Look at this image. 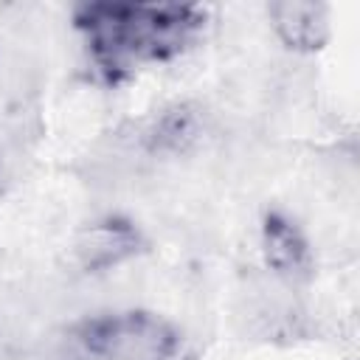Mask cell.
Segmentation results:
<instances>
[{
    "label": "cell",
    "instance_id": "obj_5",
    "mask_svg": "<svg viewBox=\"0 0 360 360\" xmlns=\"http://www.w3.org/2000/svg\"><path fill=\"white\" fill-rule=\"evenodd\" d=\"M138 250V233L121 222L90 225L76 239V259L84 270H110Z\"/></svg>",
    "mask_w": 360,
    "mask_h": 360
},
{
    "label": "cell",
    "instance_id": "obj_4",
    "mask_svg": "<svg viewBox=\"0 0 360 360\" xmlns=\"http://www.w3.org/2000/svg\"><path fill=\"white\" fill-rule=\"evenodd\" d=\"M276 34L295 51H315L329 37V11L323 3L281 0L270 6Z\"/></svg>",
    "mask_w": 360,
    "mask_h": 360
},
{
    "label": "cell",
    "instance_id": "obj_2",
    "mask_svg": "<svg viewBox=\"0 0 360 360\" xmlns=\"http://www.w3.org/2000/svg\"><path fill=\"white\" fill-rule=\"evenodd\" d=\"M82 343L107 360H169L177 352V332L158 315L127 312L90 321Z\"/></svg>",
    "mask_w": 360,
    "mask_h": 360
},
{
    "label": "cell",
    "instance_id": "obj_6",
    "mask_svg": "<svg viewBox=\"0 0 360 360\" xmlns=\"http://www.w3.org/2000/svg\"><path fill=\"white\" fill-rule=\"evenodd\" d=\"M264 256L281 281H298L309 276V248L298 228L284 217H270L264 225Z\"/></svg>",
    "mask_w": 360,
    "mask_h": 360
},
{
    "label": "cell",
    "instance_id": "obj_1",
    "mask_svg": "<svg viewBox=\"0 0 360 360\" xmlns=\"http://www.w3.org/2000/svg\"><path fill=\"white\" fill-rule=\"evenodd\" d=\"M79 22L96 53L104 62L129 59H163L183 48L197 28V14L188 6H84Z\"/></svg>",
    "mask_w": 360,
    "mask_h": 360
},
{
    "label": "cell",
    "instance_id": "obj_3",
    "mask_svg": "<svg viewBox=\"0 0 360 360\" xmlns=\"http://www.w3.org/2000/svg\"><path fill=\"white\" fill-rule=\"evenodd\" d=\"M211 135V115L200 104H174L141 127L149 155H183Z\"/></svg>",
    "mask_w": 360,
    "mask_h": 360
}]
</instances>
